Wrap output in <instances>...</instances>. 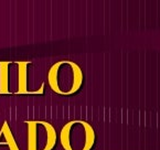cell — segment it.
Wrapping results in <instances>:
<instances>
[{"mask_svg":"<svg viewBox=\"0 0 160 150\" xmlns=\"http://www.w3.org/2000/svg\"><path fill=\"white\" fill-rule=\"evenodd\" d=\"M59 138L64 150H92L96 134L87 122L72 120L62 127Z\"/></svg>","mask_w":160,"mask_h":150,"instance_id":"7a4b0ae2","label":"cell"},{"mask_svg":"<svg viewBox=\"0 0 160 150\" xmlns=\"http://www.w3.org/2000/svg\"><path fill=\"white\" fill-rule=\"evenodd\" d=\"M84 74L75 62L62 60L54 63L48 72V83L54 93L63 96L76 94L83 85Z\"/></svg>","mask_w":160,"mask_h":150,"instance_id":"6da1fadb","label":"cell"},{"mask_svg":"<svg viewBox=\"0 0 160 150\" xmlns=\"http://www.w3.org/2000/svg\"><path fill=\"white\" fill-rule=\"evenodd\" d=\"M56 143V131L47 122H28V150H51Z\"/></svg>","mask_w":160,"mask_h":150,"instance_id":"3957f363","label":"cell"}]
</instances>
